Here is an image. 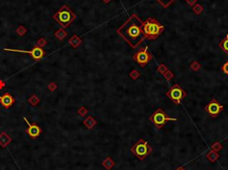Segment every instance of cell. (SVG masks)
<instances>
[{"label":"cell","instance_id":"cell-1","mask_svg":"<svg viewBox=\"0 0 228 170\" xmlns=\"http://www.w3.org/2000/svg\"><path fill=\"white\" fill-rule=\"evenodd\" d=\"M143 24L144 21L136 14H132L117 30V33L132 48H135L145 38V35L143 30Z\"/></svg>","mask_w":228,"mask_h":170},{"label":"cell","instance_id":"cell-2","mask_svg":"<svg viewBox=\"0 0 228 170\" xmlns=\"http://www.w3.org/2000/svg\"><path fill=\"white\" fill-rule=\"evenodd\" d=\"M143 30L145 35V38L150 40L157 38L161 33L164 30V27L152 17H149L143 24Z\"/></svg>","mask_w":228,"mask_h":170},{"label":"cell","instance_id":"cell-3","mask_svg":"<svg viewBox=\"0 0 228 170\" xmlns=\"http://www.w3.org/2000/svg\"><path fill=\"white\" fill-rule=\"evenodd\" d=\"M53 18L62 27V29H65L75 21L76 14L69 8L68 5L64 4L53 15Z\"/></svg>","mask_w":228,"mask_h":170},{"label":"cell","instance_id":"cell-4","mask_svg":"<svg viewBox=\"0 0 228 170\" xmlns=\"http://www.w3.org/2000/svg\"><path fill=\"white\" fill-rule=\"evenodd\" d=\"M152 149L149 146L148 143L144 139H140L131 148V152L134 153L140 160H144L151 152Z\"/></svg>","mask_w":228,"mask_h":170},{"label":"cell","instance_id":"cell-5","mask_svg":"<svg viewBox=\"0 0 228 170\" xmlns=\"http://www.w3.org/2000/svg\"><path fill=\"white\" fill-rule=\"evenodd\" d=\"M150 120L152 123H153L158 129H161L163 127V126L168 122V121H176L175 118H170L167 114L164 112V111L161 108L157 109L155 112L151 115Z\"/></svg>","mask_w":228,"mask_h":170},{"label":"cell","instance_id":"cell-6","mask_svg":"<svg viewBox=\"0 0 228 170\" xmlns=\"http://www.w3.org/2000/svg\"><path fill=\"white\" fill-rule=\"evenodd\" d=\"M167 96L175 104H179L181 101L186 96V92L177 84L172 86L170 89L167 92Z\"/></svg>","mask_w":228,"mask_h":170},{"label":"cell","instance_id":"cell-7","mask_svg":"<svg viewBox=\"0 0 228 170\" xmlns=\"http://www.w3.org/2000/svg\"><path fill=\"white\" fill-rule=\"evenodd\" d=\"M4 51L6 52H13V53H22V54H29L34 60H40L45 56L46 52L43 48L38 47H34L31 50H21V49H11V48H4Z\"/></svg>","mask_w":228,"mask_h":170},{"label":"cell","instance_id":"cell-8","mask_svg":"<svg viewBox=\"0 0 228 170\" xmlns=\"http://www.w3.org/2000/svg\"><path fill=\"white\" fill-rule=\"evenodd\" d=\"M133 59L141 66V67H144L146 64H148V62L152 59V55L148 52L147 47L144 48H141L139 51H137L134 55Z\"/></svg>","mask_w":228,"mask_h":170},{"label":"cell","instance_id":"cell-9","mask_svg":"<svg viewBox=\"0 0 228 170\" xmlns=\"http://www.w3.org/2000/svg\"><path fill=\"white\" fill-rule=\"evenodd\" d=\"M223 109H224L223 105H221L216 99H212L209 103V104L205 107V111L213 118H216L223 111Z\"/></svg>","mask_w":228,"mask_h":170},{"label":"cell","instance_id":"cell-10","mask_svg":"<svg viewBox=\"0 0 228 170\" xmlns=\"http://www.w3.org/2000/svg\"><path fill=\"white\" fill-rule=\"evenodd\" d=\"M24 121L27 123V125H28V129L26 130V133L32 138V139H35V138H37L40 134H41V128L38 126V125H36V124H30V122H29V120L26 118H24Z\"/></svg>","mask_w":228,"mask_h":170},{"label":"cell","instance_id":"cell-11","mask_svg":"<svg viewBox=\"0 0 228 170\" xmlns=\"http://www.w3.org/2000/svg\"><path fill=\"white\" fill-rule=\"evenodd\" d=\"M14 102H15V100L9 93H5L4 95L0 96V103L3 105V107H4L6 109L10 108L14 103Z\"/></svg>","mask_w":228,"mask_h":170},{"label":"cell","instance_id":"cell-12","mask_svg":"<svg viewBox=\"0 0 228 170\" xmlns=\"http://www.w3.org/2000/svg\"><path fill=\"white\" fill-rule=\"evenodd\" d=\"M11 137L5 132H2L0 134V145L2 147H6L11 143Z\"/></svg>","mask_w":228,"mask_h":170},{"label":"cell","instance_id":"cell-13","mask_svg":"<svg viewBox=\"0 0 228 170\" xmlns=\"http://www.w3.org/2000/svg\"><path fill=\"white\" fill-rule=\"evenodd\" d=\"M81 38H78L77 35H73L70 39H69V43H70V45L73 47V48H78L79 46H80V44H81Z\"/></svg>","mask_w":228,"mask_h":170},{"label":"cell","instance_id":"cell-14","mask_svg":"<svg viewBox=\"0 0 228 170\" xmlns=\"http://www.w3.org/2000/svg\"><path fill=\"white\" fill-rule=\"evenodd\" d=\"M67 36H68V33L65 31L64 29H59L58 30L55 32V37L60 41H62Z\"/></svg>","mask_w":228,"mask_h":170},{"label":"cell","instance_id":"cell-15","mask_svg":"<svg viewBox=\"0 0 228 170\" xmlns=\"http://www.w3.org/2000/svg\"><path fill=\"white\" fill-rule=\"evenodd\" d=\"M219 47L226 53V54H227L228 55V34L225 37V38L219 43Z\"/></svg>","mask_w":228,"mask_h":170},{"label":"cell","instance_id":"cell-16","mask_svg":"<svg viewBox=\"0 0 228 170\" xmlns=\"http://www.w3.org/2000/svg\"><path fill=\"white\" fill-rule=\"evenodd\" d=\"M96 124V121L92 118V117H88L87 119L84 120V125L88 128V129H92V127Z\"/></svg>","mask_w":228,"mask_h":170},{"label":"cell","instance_id":"cell-17","mask_svg":"<svg viewBox=\"0 0 228 170\" xmlns=\"http://www.w3.org/2000/svg\"><path fill=\"white\" fill-rule=\"evenodd\" d=\"M39 102H40L39 98H38L37 95H31V96L28 99V103H30L32 106H36V105H38V104L39 103Z\"/></svg>","mask_w":228,"mask_h":170},{"label":"cell","instance_id":"cell-18","mask_svg":"<svg viewBox=\"0 0 228 170\" xmlns=\"http://www.w3.org/2000/svg\"><path fill=\"white\" fill-rule=\"evenodd\" d=\"M15 32H16V34L19 35L20 37H22V36H24V35L27 33V29H26L24 26L21 25V26H19V27L16 29Z\"/></svg>","mask_w":228,"mask_h":170},{"label":"cell","instance_id":"cell-19","mask_svg":"<svg viewBox=\"0 0 228 170\" xmlns=\"http://www.w3.org/2000/svg\"><path fill=\"white\" fill-rule=\"evenodd\" d=\"M158 3H160L164 8H167L171 4L175 1V0H156Z\"/></svg>","mask_w":228,"mask_h":170},{"label":"cell","instance_id":"cell-20","mask_svg":"<svg viewBox=\"0 0 228 170\" xmlns=\"http://www.w3.org/2000/svg\"><path fill=\"white\" fill-rule=\"evenodd\" d=\"M47 40H46V38H40L38 41H37V47H41V48H43L45 46H47Z\"/></svg>","mask_w":228,"mask_h":170},{"label":"cell","instance_id":"cell-21","mask_svg":"<svg viewBox=\"0 0 228 170\" xmlns=\"http://www.w3.org/2000/svg\"><path fill=\"white\" fill-rule=\"evenodd\" d=\"M193 12L196 13V14H200L202 11H203V7L201 5V4H196L195 6H193Z\"/></svg>","mask_w":228,"mask_h":170},{"label":"cell","instance_id":"cell-22","mask_svg":"<svg viewBox=\"0 0 228 170\" xmlns=\"http://www.w3.org/2000/svg\"><path fill=\"white\" fill-rule=\"evenodd\" d=\"M78 113L79 114L81 117H84L86 114L87 113V110L85 107H80V109L78 111Z\"/></svg>","mask_w":228,"mask_h":170},{"label":"cell","instance_id":"cell-23","mask_svg":"<svg viewBox=\"0 0 228 170\" xmlns=\"http://www.w3.org/2000/svg\"><path fill=\"white\" fill-rule=\"evenodd\" d=\"M57 88V85L55 83V82H51L49 85H48V89L52 92H54L56 89Z\"/></svg>","mask_w":228,"mask_h":170},{"label":"cell","instance_id":"cell-24","mask_svg":"<svg viewBox=\"0 0 228 170\" xmlns=\"http://www.w3.org/2000/svg\"><path fill=\"white\" fill-rule=\"evenodd\" d=\"M140 74L137 72V70H133L131 73H130V77L133 78V79H136L137 78V77L139 76Z\"/></svg>","mask_w":228,"mask_h":170},{"label":"cell","instance_id":"cell-25","mask_svg":"<svg viewBox=\"0 0 228 170\" xmlns=\"http://www.w3.org/2000/svg\"><path fill=\"white\" fill-rule=\"evenodd\" d=\"M222 70L225 74L228 75V61H227L226 63H224L223 67H222Z\"/></svg>","mask_w":228,"mask_h":170},{"label":"cell","instance_id":"cell-26","mask_svg":"<svg viewBox=\"0 0 228 170\" xmlns=\"http://www.w3.org/2000/svg\"><path fill=\"white\" fill-rule=\"evenodd\" d=\"M196 1H197V0H186V2H187L190 5H192V6L196 3Z\"/></svg>","mask_w":228,"mask_h":170},{"label":"cell","instance_id":"cell-27","mask_svg":"<svg viewBox=\"0 0 228 170\" xmlns=\"http://www.w3.org/2000/svg\"><path fill=\"white\" fill-rule=\"evenodd\" d=\"M4 86H5V84H4V82L3 80H0V90H1V89H3Z\"/></svg>","mask_w":228,"mask_h":170},{"label":"cell","instance_id":"cell-28","mask_svg":"<svg viewBox=\"0 0 228 170\" xmlns=\"http://www.w3.org/2000/svg\"><path fill=\"white\" fill-rule=\"evenodd\" d=\"M103 1H104V3H106V4H108V3H109V2H110V1H111V0H103Z\"/></svg>","mask_w":228,"mask_h":170},{"label":"cell","instance_id":"cell-29","mask_svg":"<svg viewBox=\"0 0 228 170\" xmlns=\"http://www.w3.org/2000/svg\"><path fill=\"white\" fill-rule=\"evenodd\" d=\"M175 170H185L184 168H178V169H176Z\"/></svg>","mask_w":228,"mask_h":170}]
</instances>
